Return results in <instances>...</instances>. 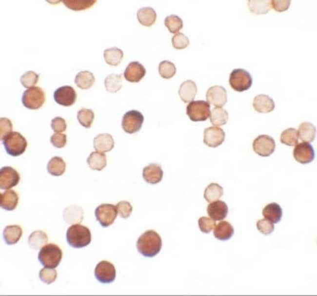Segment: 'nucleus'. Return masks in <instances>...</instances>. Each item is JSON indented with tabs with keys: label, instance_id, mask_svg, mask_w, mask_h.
<instances>
[{
	"label": "nucleus",
	"instance_id": "nucleus-35",
	"mask_svg": "<svg viewBox=\"0 0 317 296\" xmlns=\"http://www.w3.org/2000/svg\"><path fill=\"white\" fill-rule=\"evenodd\" d=\"M223 194V188L217 183H211L205 189L204 197L211 202L220 198Z\"/></svg>",
	"mask_w": 317,
	"mask_h": 296
},
{
	"label": "nucleus",
	"instance_id": "nucleus-5",
	"mask_svg": "<svg viewBox=\"0 0 317 296\" xmlns=\"http://www.w3.org/2000/svg\"><path fill=\"white\" fill-rule=\"evenodd\" d=\"M252 82L251 74L244 69H235L230 74L229 84L234 90L238 92H242L249 89Z\"/></svg>",
	"mask_w": 317,
	"mask_h": 296
},
{
	"label": "nucleus",
	"instance_id": "nucleus-1",
	"mask_svg": "<svg viewBox=\"0 0 317 296\" xmlns=\"http://www.w3.org/2000/svg\"><path fill=\"white\" fill-rule=\"evenodd\" d=\"M162 240L160 235L153 230H148L142 233L137 242V248L140 254L151 257L157 254L161 250Z\"/></svg>",
	"mask_w": 317,
	"mask_h": 296
},
{
	"label": "nucleus",
	"instance_id": "nucleus-29",
	"mask_svg": "<svg viewBox=\"0 0 317 296\" xmlns=\"http://www.w3.org/2000/svg\"><path fill=\"white\" fill-rule=\"evenodd\" d=\"M297 133L301 140L304 142H312L316 137V128L312 123L305 122L299 126Z\"/></svg>",
	"mask_w": 317,
	"mask_h": 296
},
{
	"label": "nucleus",
	"instance_id": "nucleus-53",
	"mask_svg": "<svg viewBox=\"0 0 317 296\" xmlns=\"http://www.w3.org/2000/svg\"><path fill=\"white\" fill-rule=\"evenodd\" d=\"M291 3V0H271V5L273 9L278 12H282L287 10Z\"/></svg>",
	"mask_w": 317,
	"mask_h": 296
},
{
	"label": "nucleus",
	"instance_id": "nucleus-24",
	"mask_svg": "<svg viewBox=\"0 0 317 296\" xmlns=\"http://www.w3.org/2000/svg\"><path fill=\"white\" fill-rule=\"evenodd\" d=\"M263 216L274 223L279 222L282 216V210L279 205L275 202L267 204L263 209Z\"/></svg>",
	"mask_w": 317,
	"mask_h": 296
},
{
	"label": "nucleus",
	"instance_id": "nucleus-18",
	"mask_svg": "<svg viewBox=\"0 0 317 296\" xmlns=\"http://www.w3.org/2000/svg\"><path fill=\"white\" fill-rule=\"evenodd\" d=\"M208 215L215 220L224 219L228 212L227 204L221 200H217L210 203L207 208Z\"/></svg>",
	"mask_w": 317,
	"mask_h": 296
},
{
	"label": "nucleus",
	"instance_id": "nucleus-13",
	"mask_svg": "<svg viewBox=\"0 0 317 296\" xmlns=\"http://www.w3.org/2000/svg\"><path fill=\"white\" fill-rule=\"evenodd\" d=\"M20 179L19 172L9 166L2 167L0 169V188L2 190L9 189L16 186Z\"/></svg>",
	"mask_w": 317,
	"mask_h": 296
},
{
	"label": "nucleus",
	"instance_id": "nucleus-32",
	"mask_svg": "<svg viewBox=\"0 0 317 296\" xmlns=\"http://www.w3.org/2000/svg\"><path fill=\"white\" fill-rule=\"evenodd\" d=\"M123 57L122 50L116 47L106 49L103 52L105 62L110 65L117 66L119 64Z\"/></svg>",
	"mask_w": 317,
	"mask_h": 296
},
{
	"label": "nucleus",
	"instance_id": "nucleus-40",
	"mask_svg": "<svg viewBox=\"0 0 317 296\" xmlns=\"http://www.w3.org/2000/svg\"><path fill=\"white\" fill-rule=\"evenodd\" d=\"M94 117V113L90 109L81 108L77 114L79 122L85 128H90L91 127Z\"/></svg>",
	"mask_w": 317,
	"mask_h": 296
},
{
	"label": "nucleus",
	"instance_id": "nucleus-25",
	"mask_svg": "<svg viewBox=\"0 0 317 296\" xmlns=\"http://www.w3.org/2000/svg\"><path fill=\"white\" fill-rule=\"evenodd\" d=\"M234 233L232 225L226 221H222L216 226L213 231L214 236L220 240H226L233 236Z\"/></svg>",
	"mask_w": 317,
	"mask_h": 296
},
{
	"label": "nucleus",
	"instance_id": "nucleus-41",
	"mask_svg": "<svg viewBox=\"0 0 317 296\" xmlns=\"http://www.w3.org/2000/svg\"><path fill=\"white\" fill-rule=\"evenodd\" d=\"M158 72L163 78L170 79L173 77L176 73L175 65L169 61H161L158 65Z\"/></svg>",
	"mask_w": 317,
	"mask_h": 296
},
{
	"label": "nucleus",
	"instance_id": "nucleus-38",
	"mask_svg": "<svg viewBox=\"0 0 317 296\" xmlns=\"http://www.w3.org/2000/svg\"><path fill=\"white\" fill-rule=\"evenodd\" d=\"M69 9L80 11L89 8L97 1L96 0H63L61 1Z\"/></svg>",
	"mask_w": 317,
	"mask_h": 296
},
{
	"label": "nucleus",
	"instance_id": "nucleus-10",
	"mask_svg": "<svg viewBox=\"0 0 317 296\" xmlns=\"http://www.w3.org/2000/svg\"><path fill=\"white\" fill-rule=\"evenodd\" d=\"M275 147L274 139L267 135H259L253 143L254 151L262 157L269 156L274 152Z\"/></svg>",
	"mask_w": 317,
	"mask_h": 296
},
{
	"label": "nucleus",
	"instance_id": "nucleus-16",
	"mask_svg": "<svg viewBox=\"0 0 317 296\" xmlns=\"http://www.w3.org/2000/svg\"><path fill=\"white\" fill-rule=\"evenodd\" d=\"M225 137V132L222 128L210 127L204 131L203 143L209 147L216 148L224 142Z\"/></svg>",
	"mask_w": 317,
	"mask_h": 296
},
{
	"label": "nucleus",
	"instance_id": "nucleus-49",
	"mask_svg": "<svg viewBox=\"0 0 317 296\" xmlns=\"http://www.w3.org/2000/svg\"><path fill=\"white\" fill-rule=\"evenodd\" d=\"M118 212L119 215L123 218L128 217L132 211V206L131 204L126 201H121L116 205Z\"/></svg>",
	"mask_w": 317,
	"mask_h": 296
},
{
	"label": "nucleus",
	"instance_id": "nucleus-36",
	"mask_svg": "<svg viewBox=\"0 0 317 296\" xmlns=\"http://www.w3.org/2000/svg\"><path fill=\"white\" fill-rule=\"evenodd\" d=\"M210 121L215 126H222L226 124L228 119V113L221 107L214 108L210 113Z\"/></svg>",
	"mask_w": 317,
	"mask_h": 296
},
{
	"label": "nucleus",
	"instance_id": "nucleus-21",
	"mask_svg": "<svg viewBox=\"0 0 317 296\" xmlns=\"http://www.w3.org/2000/svg\"><path fill=\"white\" fill-rule=\"evenodd\" d=\"M114 140L111 135L102 133L98 135L94 139V148L99 152H106L111 150L114 147Z\"/></svg>",
	"mask_w": 317,
	"mask_h": 296
},
{
	"label": "nucleus",
	"instance_id": "nucleus-3",
	"mask_svg": "<svg viewBox=\"0 0 317 296\" xmlns=\"http://www.w3.org/2000/svg\"><path fill=\"white\" fill-rule=\"evenodd\" d=\"M62 256V252L60 248L55 244L49 243L40 249L38 259L45 267L55 268L59 265Z\"/></svg>",
	"mask_w": 317,
	"mask_h": 296
},
{
	"label": "nucleus",
	"instance_id": "nucleus-12",
	"mask_svg": "<svg viewBox=\"0 0 317 296\" xmlns=\"http://www.w3.org/2000/svg\"><path fill=\"white\" fill-rule=\"evenodd\" d=\"M54 99L57 103L61 106H70L76 102V92L71 86L63 85L55 90Z\"/></svg>",
	"mask_w": 317,
	"mask_h": 296
},
{
	"label": "nucleus",
	"instance_id": "nucleus-22",
	"mask_svg": "<svg viewBox=\"0 0 317 296\" xmlns=\"http://www.w3.org/2000/svg\"><path fill=\"white\" fill-rule=\"evenodd\" d=\"M196 83L191 80L183 82L180 85L178 94L181 100L185 103L192 101L197 93Z\"/></svg>",
	"mask_w": 317,
	"mask_h": 296
},
{
	"label": "nucleus",
	"instance_id": "nucleus-37",
	"mask_svg": "<svg viewBox=\"0 0 317 296\" xmlns=\"http://www.w3.org/2000/svg\"><path fill=\"white\" fill-rule=\"evenodd\" d=\"M248 5L251 12L256 14H265L271 9V0H249Z\"/></svg>",
	"mask_w": 317,
	"mask_h": 296
},
{
	"label": "nucleus",
	"instance_id": "nucleus-23",
	"mask_svg": "<svg viewBox=\"0 0 317 296\" xmlns=\"http://www.w3.org/2000/svg\"><path fill=\"white\" fill-rule=\"evenodd\" d=\"M19 196L13 190H5L0 193V206L7 211L14 210L18 204Z\"/></svg>",
	"mask_w": 317,
	"mask_h": 296
},
{
	"label": "nucleus",
	"instance_id": "nucleus-46",
	"mask_svg": "<svg viewBox=\"0 0 317 296\" xmlns=\"http://www.w3.org/2000/svg\"><path fill=\"white\" fill-rule=\"evenodd\" d=\"M200 230L204 233H209L216 226V222L207 216H202L198 220Z\"/></svg>",
	"mask_w": 317,
	"mask_h": 296
},
{
	"label": "nucleus",
	"instance_id": "nucleus-26",
	"mask_svg": "<svg viewBox=\"0 0 317 296\" xmlns=\"http://www.w3.org/2000/svg\"><path fill=\"white\" fill-rule=\"evenodd\" d=\"M137 16L139 23L145 26H151L155 23L157 19L156 11L150 7L140 8L137 12Z\"/></svg>",
	"mask_w": 317,
	"mask_h": 296
},
{
	"label": "nucleus",
	"instance_id": "nucleus-27",
	"mask_svg": "<svg viewBox=\"0 0 317 296\" xmlns=\"http://www.w3.org/2000/svg\"><path fill=\"white\" fill-rule=\"evenodd\" d=\"M22 234L21 228L17 225L7 226L3 232V237L5 242L8 245L17 243Z\"/></svg>",
	"mask_w": 317,
	"mask_h": 296
},
{
	"label": "nucleus",
	"instance_id": "nucleus-4",
	"mask_svg": "<svg viewBox=\"0 0 317 296\" xmlns=\"http://www.w3.org/2000/svg\"><path fill=\"white\" fill-rule=\"evenodd\" d=\"M6 152L14 157L24 153L27 146L26 139L20 132H11L2 140Z\"/></svg>",
	"mask_w": 317,
	"mask_h": 296
},
{
	"label": "nucleus",
	"instance_id": "nucleus-2",
	"mask_svg": "<svg viewBox=\"0 0 317 296\" xmlns=\"http://www.w3.org/2000/svg\"><path fill=\"white\" fill-rule=\"evenodd\" d=\"M66 240L68 243L74 248L84 247L91 242L90 231L86 226L79 224L72 225L67 229Z\"/></svg>",
	"mask_w": 317,
	"mask_h": 296
},
{
	"label": "nucleus",
	"instance_id": "nucleus-52",
	"mask_svg": "<svg viewBox=\"0 0 317 296\" xmlns=\"http://www.w3.org/2000/svg\"><path fill=\"white\" fill-rule=\"evenodd\" d=\"M51 127L54 132H62L66 129L67 124L63 118L58 116L51 120Z\"/></svg>",
	"mask_w": 317,
	"mask_h": 296
},
{
	"label": "nucleus",
	"instance_id": "nucleus-48",
	"mask_svg": "<svg viewBox=\"0 0 317 296\" xmlns=\"http://www.w3.org/2000/svg\"><path fill=\"white\" fill-rule=\"evenodd\" d=\"M13 125L11 121L7 118L0 119V138L2 141L9 133L12 132Z\"/></svg>",
	"mask_w": 317,
	"mask_h": 296
},
{
	"label": "nucleus",
	"instance_id": "nucleus-15",
	"mask_svg": "<svg viewBox=\"0 0 317 296\" xmlns=\"http://www.w3.org/2000/svg\"><path fill=\"white\" fill-rule=\"evenodd\" d=\"M206 98L209 104L218 107H221L227 101L226 90L220 85L211 86L206 92Z\"/></svg>",
	"mask_w": 317,
	"mask_h": 296
},
{
	"label": "nucleus",
	"instance_id": "nucleus-9",
	"mask_svg": "<svg viewBox=\"0 0 317 296\" xmlns=\"http://www.w3.org/2000/svg\"><path fill=\"white\" fill-rule=\"evenodd\" d=\"M118 211L116 206L111 204H102L95 210L96 219L103 227L112 224L117 217Z\"/></svg>",
	"mask_w": 317,
	"mask_h": 296
},
{
	"label": "nucleus",
	"instance_id": "nucleus-47",
	"mask_svg": "<svg viewBox=\"0 0 317 296\" xmlns=\"http://www.w3.org/2000/svg\"><path fill=\"white\" fill-rule=\"evenodd\" d=\"M78 206H71L66 208L63 212V216L64 220L69 224L75 223L76 221H79L76 217L79 218H82V215H76L74 214L76 213L75 211Z\"/></svg>",
	"mask_w": 317,
	"mask_h": 296
},
{
	"label": "nucleus",
	"instance_id": "nucleus-34",
	"mask_svg": "<svg viewBox=\"0 0 317 296\" xmlns=\"http://www.w3.org/2000/svg\"><path fill=\"white\" fill-rule=\"evenodd\" d=\"M121 75L110 74L104 79V85L106 90L111 93H115L122 87Z\"/></svg>",
	"mask_w": 317,
	"mask_h": 296
},
{
	"label": "nucleus",
	"instance_id": "nucleus-50",
	"mask_svg": "<svg viewBox=\"0 0 317 296\" xmlns=\"http://www.w3.org/2000/svg\"><path fill=\"white\" fill-rule=\"evenodd\" d=\"M257 227L259 232L265 235L270 234L274 230V224L266 219L258 220L257 223Z\"/></svg>",
	"mask_w": 317,
	"mask_h": 296
},
{
	"label": "nucleus",
	"instance_id": "nucleus-20",
	"mask_svg": "<svg viewBox=\"0 0 317 296\" xmlns=\"http://www.w3.org/2000/svg\"><path fill=\"white\" fill-rule=\"evenodd\" d=\"M253 105L255 110L259 113L271 112L275 107L273 100L265 94H259L255 96Z\"/></svg>",
	"mask_w": 317,
	"mask_h": 296
},
{
	"label": "nucleus",
	"instance_id": "nucleus-28",
	"mask_svg": "<svg viewBox=\"0 0 317 296\" xmlns=\"http://www.w3.org/2000/svg\"><path fill=\"white\" fill-rule=\"evenodd\" d=\"M87 163L92 169L100 171L107 165L106 155L98 151L92 152L87 158Z\"/></svg>",
	"mask_w": 317,
	"mask_h": 296
},
{
	"label": "nucleus",
	"instance_id": "nucleus-11",
	"mask_svg": "<svg viewBox=\"0 0 317 296\" xmlns=\"http://www.w3.org/2000/svg\"><path fill=\"white\" fill-rule=\"evenodd\" d=\"M95 275L102 283H109L115 279L116 269L113 264L107 261H101L95 269Z\"/></svg>",
	"mask_w": 317,
	"mask_h": 296
},
{
	"label": "nucleus",
	"instance_id": "nucleus-19",
	"mask_svg": "<svg viewBox=\"0 0 317 296\" xmlns=\"http://www.w3.org/2000/svg\"><path fill=\"white\" fill-rule=\"evenodd\" d=\"M163 174L161 166L157 164H151L143 169V179L146 182L151 184H157L161 181Z\"/></svg>",
	"mask_w": 317,
	"mask_h": 296
},
{
	"label": "nucleus",
	"instance_id": "nucleus-7",
	"mask_svg": "<svg viewBox=\"0 0 317 296\" xmlns=\"http://www.w3.org/2000/svg\"><path fill=\"white\" fill-rule=\"evenodd\" d=\"M210 104L205 101H194L186 106V114L194 122L204 121L210 116Z\"/></svg>",
	"mask_w": 317,
	"mask_h": 296
},
{
	"label": "nucleus",
	"instance_id": "nucleus-39",
	"mask_svg": "<svg viewBox=\"0 0 317 296\" xmlns=\"http://www.w3.org/2000/svg\"><path fill=\"white\" fill-rule=\"evenodd\" d=\"M297 131L294 128H289L283 131L280 135L281 143L289 146H294L298 143Z\"/></svg>",
	"mask_w": 317,
	"mask_h": 296
},
{
	"label": "nucleus",
	"instance_id": "nucleus-42",
	"mask_svg": "<svg viewBox=\"0 0 317 296\" xmlns=\"http://www.w3.org/2000/svg\"><path fill=\"white\" fill-rule=\"evenodd\" d=\"M164 24L171 33H175L182 28L183 21L177 15H170L165 18Z\"/></svg>",
	"mask_w": 317,
	"mask_h": 296
},
{
	"label": "nucleus",
	"instance_id": "nucleus-51",
	"mask_svg": "<svg viewBox=\"0 0 317 296\" xmlns=\"http://www.w3.org/2000/svg\"><path fill=\"white\" fill-rule=\"evenodd\" d=\"M50 141L56 148H62L65 146L67 142V136L65 134L59 132L55 133L51 138Z\"/></svg>",
	"mask_w": 317,
	"mask_h": 296
},
{
	"label": "nucleus",
	"instance_id": "nucleus-14",
	"mask_svg": "<svg viewBox=\"0 0 317 296\" xmlns=\"http://www.w3.org/2000/svg\"><path fill=\"white\" fill-rule=\"evenodd\" d=\"M295 160L302 164H306L313 161L315 151L312 146L307 142L297 144L293 150Z\"/></svg>",
	"mask_w": 317,
	"mask_h": 296
},
{
	"label": "nucleus",
	"instance_id": "nucleus-43",
	"mask_svg": "<svg viewBox=\"0 0 317 296\" xmlns=\"http://www.w3.org/2000/svg\"><path fill=\"white\" fill-rule=\"evenodd\" d=\"M39 75L35 72L30 70L25 72L20 78L21 85L25 88L33 87L39 80Z\"/></svg>",
	"mask_w": 317,
	"mask_h": 296
},
{
	"label": "nucleus",
	"instance_id": "nucleus-44",
	"mask_svg": "<svg viewBox=\"0 0 317 296\" xmlns=\"http://www.w3.org/2000/svg\"><path fill=\"white\" fill-rule=\"evenodd\" d=\"M57 277V272L53 268L45 267L41 269L39 273L40 279L47 284L54 282Z\"/></svg>",
	"mask_w": 317,
	"mask_h": 296
},
{
	"label": "nucleus",
	"instance_id": "nucleus-8",
	"mask_svg": "<svg viewBox=\"0 0 317 296\" xmlns=\"http://www.w3.org/2000/svg\"><path fill=\"white\" fill-rule=\"evenodd\" d=\"M143 121L144 117L140 112L136 110L128 111L122 117V129L127 133H135L141 128Z\"/></svg>",
	"mask_w": 317,
	"mask_h": 296
},
{
	"label": "nucleus",
	"instance_id": "nucleus-17",
	"mask_svg": "<svg viewBox=\"0 0 317 296\" xmlns=\"http://www.w3.org/2000/svg\"><path fill=\"white\" fill-rule=\"evenodd\" d=\"M146 69L139 62H130L124 72V77L128 82L138 83L145 76Z\"/></svg>",
	"mask_w": 317,
	"mask_h": 296
},
{
	"label": "nucleus",
	"instance_id": "nucleus-33",
	"mask_svg": "<svg viewBox=\"0 0 317 296\" xmlns=\"http://www.w3.org/2000/svg\"><path fill=\"white\" fill-rule=\"evenodd\" d=\"M48 236L42 231H35L32 233L28 237V244L30 247L34 250H39L48 242Z\"/></svg>",
	"mask_w": 317,
	"mask_h": 296
},
{
	"label": "nucleus",
	"instance_id": "nucleus-6",
	"mask_svg": "<svg viewBox=\"0 0 317 296\" xmlns=\"http://www.w3.org/2000/svg\"><path fill=\"white\" fill-rule=\"evenodd\" d=\"M45 100L44 92L38 86H33L25 90L21 98L23 105L32 110L40 108L44 104Z\"/></svg>",
	"mask_w": 317,
	"mask_h": 296
},
{
	"label": "nucleus",
	"instance_id": "nucleus-30",
	"mask_svg": "<svg viewBox=\"0 0 317 296\" xmlns=\"http://www.w3.org/2000/svg\"><path fill=\"white\" fill-rule=\"evenodd\" d=\"M74 81L79 88L87 89L93 85L95 78L92 72L87 70L81 71L76 75Z\"/></svg>",
	"mask_w": 317,
	"mask_h": 296
},
{
	"label": "nucleus",
	"instance_id": "nucleus-45",
	"mask_svg": "<svg viewBox=\"0 0 317 296\" xmlns=\"http://www.w3.org/2000/svg\"><path fill=\"white\" fill-rule=\"evenodd\" d=\"M173 47L177 49H182L187 47L189 44V38L183 33L179 32L172 38Z\"/></svg>",
	"mask_w": 317,
	"mask_h": 296
},
{
	"label": "nucleus",
	"instance_id": "nucleus-31",
	"mask_svg": "<svg viewBox=\"0 0 317 296\" xmlns=\"http://www.w3.org/2000/svg\"><path fill=\"white\" fill-rule=\"evenodd\" d=\"M66 164L63 159L59 156L52 157L47 166L48 172L52 175L59 176L65 171Z\"/></svg>",
	"mask_w": 317,
	"mask_h": 296
}]
</instances>
